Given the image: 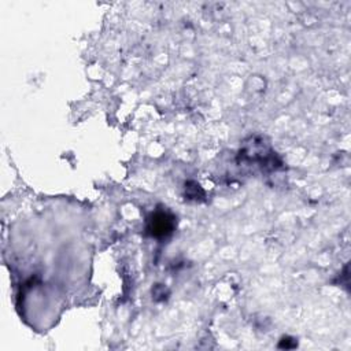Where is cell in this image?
Listing matches in <instances>:
<instances>
[{"instance_id": "obj_1", "label": "cell", "mask_w": 351, "mask_h": 351, "mask_svg": "<svg viewBox=\"0 0 351 351\" xmlns=\"http://www.w3.org/2000/svg\"><path fill=\"white\" fill-rule=\"evenodd\" d=\"M176 226V218L166 211H156L148 218L147 230L151 236L163 239L173 233Z\"/></svg>"}]
</instances>
